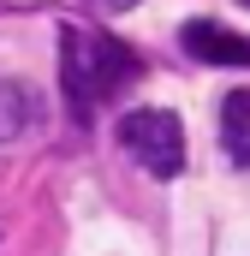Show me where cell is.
<instances>
[{"label":"cell","instance_id":"3","mask_svg":"<svg viewBox=\"0 0 250 256\" xmlns=\"http://www.w3.org/2000/svg\"><path fill=\"white\" fill-rule=\"evenodd\" d=\"M185 54L202 66H250V36L214 24V18H190L185 24Z\"/></svg>","mask_w":250,"mask_h":256},{"label":"cell","instance_id":"1","mask_svg":"<svg viewBox=\"0 0 250 256\" xmlns=\"http://www.w3.org/2000/svg\"><path fill=\"white\" fill-rule=\"evenodd\" d=\"M60 78H66V102H72V114L90 120L108 96H120L125 84H137V54L120 48L114 36L66 30V36H60Z\"/></svg>","mask_w":250,"mask_h":256},{"label":"cell","instance_id":"6","mask_svg":"<svg viewBox=\"0 0 250 256\" xmlns=\"http://www.w3.org/2000/svg\"><path fill=\"white\" fill-rule=\"evenodd\" d=\"M90 6H102V12H125V6H137V0H90Z\"/></svg>","mask_w":250,"mask_h":256},{"label":"cell","instance_id":"5","mask_svg":"<svg viewBox=\"0 0 250 256\" xmlns=\"http://www.w3.org/2000/svg\"><path fill=\"white\" fill-rule=\"evenodd\" d=\"M30 120H36V90H24L18 78H0V143L24 137Z\"/></svg>","mask_w":250,"mask_h":256},{"label":"cell","instance_id":"4","mask_svg":"<svg viewBox=\"0 0 250 256\" xmlns=\"http://www.w3.org/2000/svg\"><path fill=\"white\" fill-rule=\"evenodd\" d=\"M220 149L232 167H250V84L220 102Z\"/></svg>","mask_w":250,"mask_h":256},{"label":"cell","instance_id":"2","mask_svg":"<svg viewBox=\"0 0 250 256\" xmlns=\"http://www.w3.org/2000/svg\"><path fill=\"white\" fill-rule=\"evenodd\" d=\"M120 149L149 179H173L185 167V126L167 108H131V114H120Z\"/></svg>","mask_w":250,"mask_h":256}]
</instances>
